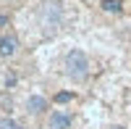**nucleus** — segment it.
I'll list each match as a JSON object with an SVG mask.
<instances>
[{
	"label": "nucleus",
	"mask_w": 131,
	"mask_h": 129,
	"mask_svg": "<svg viewBox=\"0 0 131 129\" xmlns=\"http://www.w3.org/2000/svg\"><path fill=\"white\" fill-rule=\"evenodd\" d=\"M5 84H8V87H13V84H16V77H13V74H8V77H5Z\"/></svg>",
	"instance_id": "nucleus-9"
},
{
	"label": "nucleus",
	"mask_w": 131,
	"mask_h": 129,
	"mask_svg": "<svg viewBox=\"0 0 131 129\" xmlns=\"http://www.w3.org/2000/svg\"><path fill=\"white\" fill-rule=\"evenodd\" d=\"M73 124L71 111H52L50 113V129H68Z\"/></svg>",
	"instance_id": "nucleus-4"
},
{
	"label": "nucleus",
	"mask_w": 131,
	"mask_h": 129,
	"mask_svg": "<svg viewBox=\"0 0 131 129\" xmlns=\"http://www.w3.org/2000/svg\"><path fill=\"white\" fill-rule=\"evenodd\" d=\"M16 53H18V37L13 32H8L0 37V58H13Z\"/></svg>",
	"instance_id": "nucleus-3"
},
{
	"label": "nucleus",
	"mask_w": 131,
	"mask_h": 129,
	"mask_svg": "<svg viewBox=\"0 0 131 129\" xmlns=\"http://www.w3.org/2000/svg\"><path fill=\"white\" fill-rule=\"evenodd\" d=\"M73 98H76L73 92H68V90H63V92H55V98H52V100H55L58 105H63V103H71Z\"/></svg>",
	"instance_id": "nucleus-7"
},
{
	"label": "nucleus",
	"mask_w": 131,
	"mask_h": 129,
	"mask_svg": "<svg viewBox=\"0 0 131 129\" xmlns=\"http://www.w3.org/2000/svg\"><path fill=\"white\" fill-rule=\"evenodd\" d=\"M100 8L107 11V13H121V0H102Z\"/></svg>",
	"instance_id": "nucleus-6"
},
{
	"label": "nucleus",
	"mask_w": 131,
	"mask_h": 129,
	"mask_svg": "<svg viewBox=\"0 0 131 129\" xmlns=\"http://www.w3.org/2000/svg\"><path fill=\"white\" fill-rule=\"evenodd\" d=\"M26 111L29 113H45L47 111V100L42 98V95H29V100H26Z\"/></svg>",
	"instance_id": "nucleus-5"
},
{
	"label": "nucleus",
	"mask_w": 131,
	"mask_h": 129,
	"mask_svg": "<svg viewBox=\"0 0 131 129\" xmlns=\"http://www.w3.org/2000/svg\"><path fill=\"white\" fill-rule=\"evenodd\" d=\"M0 129H24V126H21L16 119H10V116H8V119H0Z\"/></svg>",
	"instance_id": "nucleus-8"
},
{
	"label": "nucleus",
	"mask_w": 131,
	"mask_h": 129,
	"mask_svg": "<svg viewBox=\"0 0 131 129\" xmlns=\"http://www.w3.org/2000/svg\"><path fill=\"white\" fill-rule=\"evenodd\" d=\"M110 129H126V126H110Z\"/></svg>",
	"instance_id": "nucleus-10"
},
{
	"label": "nucleus",
	"mask_w": 131,
	"mask_h": 129,
	"mask_svg": "<svg viewBox=\"0 0 131 129\" xmlns=\"http://www.w3.org/2000/svg\"><path fill=\"white\" fill-rule=\"evenodd\" d=\"M37 21L42 26V34H55L63 24V5L50 0V3H42L37 11Z\"/></svg>",
	"instance_id": "nucleus-1"
},
{
	"label": "nucleus",
	"mask_w": 131,
	"mask_h": 129,
	"mask_svg": "<svg viewBox=\"0 0 131 129\" xmlns=\"http://www.w3.org/2000/svg\"><path fill=\"white\" fill-rule=\"evenodd\" d=\"M63 71H66V77H71L73 82L86 79V74H89V58H86V53L68 50L66 58H63Z\"/></svg>",
	"instance_id": "nucleus-2"
}]
</instances>
